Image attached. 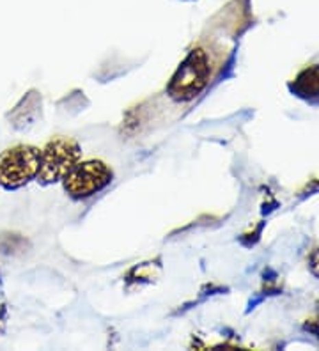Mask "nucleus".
I'll list each match as a JSON object with an SVG mask.
<instances>
[{
  "label": "nucleus",
  "mask_w": 319,
  "mask_h": 351,
  "mask_svg": "<svg viewBox=\"0 0 319 351\" xmlns=\"http://www.w3.org/2000/svg\"><path fill=\"white\" fill-rule=\"evenodd\" d=\"M112 176L114 174L105 162L87 160V162H78L64 176L62 184L69 197L87 199L106 189L110 184Z\"/></svg>",
  "instance_id": "4"
},
{
  "label": "nucleus",
  "mask_w": 319,
  "mask_h": 351,
  "mask_svg": "<svg viewBox=\"0 0 319 351\" xmlns=\"http://www.w3.org/2000/svg\"><path fill=\"white\" fill-rule=\"evenodd\" d=\"M39 169V149L29 144H18L0 153V184L16 190L36 180Z\"/></svg>",
  "instance_id": "3"
},
{
  "label": "nucleus",
  "mask_w": 319,
  "mask_h": 351,
  "mask_svg": "<svg viewBox=\"0 0 319 351\" xmlns=\"http://www.w3.org/2000/svg\"><path fill=\"white\" fill-rule=\"evenodd\" d=\"M82 151L77 141L68 137H56L39 151V169L36 180L41 184L62 181L78 162Z\"/></svg>",
  "instance_id": "1"
},
{
  "label": "nucleus",
  "mask_w": 319,
  "mask_h": 351,
  "mask_svg": "<svg viewBox=\"0 0 319 351\" xmlns=\"http://www.w3.org/2000/svg\"><path fill=\"white\" fill-rule=\"evenodd\" d=\"M209 80V59L202 48H196L181 62L170 78L167 93L176 101H190L204 89Z\"/></svg>",
  "instance_id": "2"
}]
</instances>
